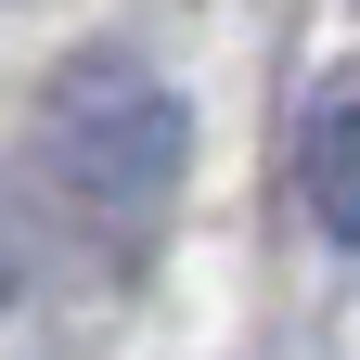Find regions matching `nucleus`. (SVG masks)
<instances>
[{
    "mask_svg": "<svg viewBox=\"0 0 360 360\" xmlns=\"http://www.w3.org/2000/svg\"><path fill=\"white\" fill-rule=\"evenodd\" d=\"M26 167L90 245L142 257L180 219V180H193V90L142 39H77L26 103Z\"/></svg>",
    "mask_w": 360,
    "mask_h": 360,
    "instance_id": "f257e3e1",
    "label": "nucleus"
},
{
    "mask_svg": "<svg viewBox=\"0 0 360 360\" xmlns=\"http://www.w3.org/2000/svg\"><path fill=\"white\" fill-rule=\"evenodd\" d=\"M26 283H39V232H26V193L0 180V322L26 309Z\"/></svg>",
    "mask_w": 360,
    "mask_h": 360,
    "instance_id": "7ed1b4c3",
    "label": "nucleus"
},
{
    "mask_svg": "<svg viewBox=\"0 0 360 360\" xmlns=\"http://www.w3.org/2000/svg\"><path fill=\"white\" fill-rule=\"evenodd\" d=\"M296 193H309V232L360 245V77L309 103V142H296Z\"/></svg>",
    "mask_w": 360,
    "mask_h": 360,
    "instance_id": "f03ea898",
    "label": "nucleus"
}]
</instances>
